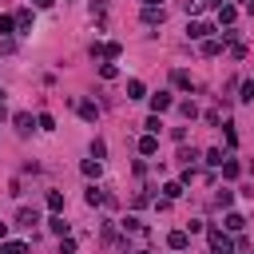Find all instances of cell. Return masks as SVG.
I'll list each match as a JSON object with an SVG mask.
<instances>
[{"instance_id": "31", "label": "cell", "mask_w": 254, "mask_h": 254, "mask_svg": "<svg viewBox=\"0 0 254 254\" xmlns=\"http://www.w3.org/2000/svg\"><path fill=\"white\" fill-rule=\"evenodd\" d=\"M159 127H163V123H159V115H151V119H147V135H159Z\"/></svg>"}, {"instance_id": "29", "label": "cell", "mask_w": 254, "mask_h": 254, "mask_svg": "<svg viewBox=\"0 0 254 254\" xmlns=\"http://www.w3.org/2000/svg\"><path fill=\"white\" fill-rule=\"evenodd\" d=\"M36 123H40V131H56V119H52V115H40Z\"/></svg>"}, {"instance_id": "26", "label": "cell", "mask_w": 254, "mask_h": 254, "mask_svg": "<svg viewBox=\"0 0 254 254\" xmlns=\"http://www.w3.org/2000/svg\"><path fill=\"white\" fill-rule=\"evenodd\" d=\"M179 111H183V119H194V115H198V107H194L190 99H187V103H179Z\"/></svg>"}, {"instance_id": "41", "label": "cell", "mask_w": 254, "mask_h": 254, "mask_svg": "<svg viewBox=\"0 0 254 254\" xmlns=\"http://www.w3.org/2000/svg\"><path fill=\"white\" fill-rule=\"evenodd\" d=\"M139 254H151V250H139Z\"/></svg>"}, {"instance_id": "4", "label": "cell", "mask_w": 254, "mask_h": 254, "mask_svg": "<svg viewBox=\"0 0 254 254\" xmlns=\"http://www.w3.org/2000/svg\"><path fill=\"white\" fill-rule=\"evenodd\" d=\"M163 20H167L163 8H143V24H147V28H155V24H163Z\"/></svg>"}, {"instance_id": "39", "label": "cell", "mask_w": 254, "mask_h": 254, "mask_svg": "<svg viewBox=\"0 0 254 254\" xmlns=\"http://www.w3.org/2000/svg\"><path fill=\"white\" fill-rule=\"evenodd\" d=\"M242 4H246V8H250V0H242Z\"/></svg>"}, {"instance_id": "7", "label": "cell", "mask_w": 254, "mask_h": 254, "mask_svg": "<svg viewBox=\"0 0 254 254\" xmlns=\"http://www.w3.org/2000/svg\"><path fill=\"white\" fill-rule=\"evenodd\" d=\"M234 16H238L234 4H218V24H234Z\"/></svg>"}, {"instance_id": "33", "label": "cell", "mask_w": 254, "mask_h": 254, "mask_svg": "<svg viewBox=\"0 0 254 254\" xmlns=\"http://www.w3.org/2000/svg\"><path fill=\"white\" fill-rule=\"evenodd\" d=\"M206 163L210 167H222V151H206Z\"/></svg>"}, {"instance_id": "3", "label": "cell", "mask_w": 254, "mask_h": 254, "mask_svg": "<svg viewBox=\"0 0 254 254\" xmlns=\"http://www.w3.org/2000/svg\"><path fill=\"white\" fill-rule=\"evenodd\" d=\"M210 32H214V28L202 24V20H190V24H187V36H190V40H210Z\"/></svg>"}, {"instance_id": "40", "label": "cell", "mask_w": 254, "mask_h": 254, "mask_svg": "<svg viewBox=\"0 0 254 254\" xmlns=\"http://www.w3.org/2000/svg\"><path fill=\"white\" fill-rule=\"evenodd\" d=\"M0 103H4V91H0Z\"/></svg>"}, {"instance_id": "27", "label": "cell", "mask_w": 254, "mask_h": 254, "mask_svg": "<svg viewBox=\"0 0 254 254\" xmlns=\"http://www.w3.org/2000/svg\"><path fill=\"white\" fill-rule=\"evenodd\" d=\"M119 52H123L119 44H103V56H107V60H119Z\"/></svg>"}, {"instance_id": "28", "label": "cell", "mask_w": 254, "mask_h": 254, "mask_svg": "<svg viewBox=\"0 0 254 254\" xmlns=\"http://www.w3.org/2000/svg\"><path fill=\"white\" fill-rule=\"evenodd\" d=\"M171 79H175V87H190V75H187V71H175Z\"/></svg>"}, {"instance_id": "24", "label": "cell", "mask_w": 254, "mask_h": 254, "mask_svg": "<svg viewBox=\"0 0 254 254\" xmlns=\"http://www.w3.org/2000/svg\"><path fill=\"white\" fill-rule=\"evenodd\" d=\"M242 226H246L242 214H226V230H242Z\"/></svg>"}, {"instance_id": "17", "label": "cell", "mask_w": 254, "mask_h": 254, "mask_svg": "<svg viewBox=\"0 0 254 254\" xmlns=\"http://www.w3.org/2000/svg\"><path fill=\"white\" fill-rule=\"evenodd\" d=\"M222 52V40H202V56H218Z\"/></svg>"}, {"instance_id": "30", "label": "cell", "mask_w": 254, "mask_h": 254, "mask_svg": "<svg viewBox=\"0 0 254 254\" xmlns=\"http://www.w3.org/2000/svg\"><path fill=\"white\" fill-rule=\"evenodd\" d=\"M103 12H107V0H91V16H99V20H103Z\"/></svg>"}, {"instance_id": "12", "label": "cell", "mask_w": 254, "mask_h": 254, "mask_svg": "<svg viewBox=\"0 0 254 254\" xmlns=\"http://www.w3.org/2000/svg\"><path fill=\"white\" fill-rule=\"evenodd\" d=\"M83 198H87V206H99V202H107V194H103L99 187H87V194H83Z\"/></svg>"}, {"instance_id": "8", "label": "cell", "mask_w": 254, "mask_h": 254, "mask_svg": "<svg viewBox=\"0 0 254 254\" xmlns=\"http://www.w3.org/2000/svg\"><path fill=\"white\" fill-rule=\"evenodd\" d=\"M143 95H147L143 79H127V99H143Z\"/></svg>"}, {"instance_id": "35", "label": "cell", "mask_w": 254, "mask_h": 254, "mask_svg": "<svg viewBox=\"0 0 254 254\" xmlns=\"http://www.w3.org/2000/svg\"><path fill=\"white\" fill-rule=\"evenodd\" d=\"M60 254H75V238H64L60 242Z\"/></svg>"}, {"instance_id": "21", "label": "cell", "mask_w": 254, "mask_h": 254, "mask_svg": "<svg viewBox=\"0 0 254 254\" xmlns=\"http://www.w3.org/2000/svg\"><path fill=\"white\" fill-rule=\"evenodd\" d=\"M123 230H131V234H147V230H143V222H139L135 214H127V222H123Z\"/></svg>"}, {"instance_id": "10", "label": "cell", "mask_w": 254, "mask_h": 254, "mask_svg": "<svg viewBox=\"0 0 254 254\" xmlns=\"http://www.w3.org/2000/svg\"><path fill=\"white\" fill-rule=\"evenodd\" d=\"M139 151H143V155H155V151H159V139H155V135H143V139H139Z\"/></svg>"}, {"instance_id": "37", "label": "cell", "mask_w": 254, "mask_h": 254, "mask_svg": "<svg viewBox=\"0 0 254 254\" xmlns=\"http://www.w3.org/2000/svg\"><path fill=\"white\" fill-rule=\"evenodd\" d=\"M143 4H147V8H163V0H143Z\"/></svg>"}, {"instance_id": "13", "label": "cell", "mask_w": 254, "mask_h": 254, "mask_svg": "<svg viewBox=\"0 0 254 254\" xmlns=\"http://www.w3.org/2000/svg\"><path fill=\"white\" fill-rule=\"evenodd\" d=\"M167 242H171V250H187V242H190V238H187V230H175Z\"/></svg>"}, {"instance_id": "19", "label": "cell", "mask_w": 254, "mask_h": 254, "mask_svg": "<svg viewBox=\"0 0 254 254\" xmlns=\"http://www.w3.org/2000/svg\"><path fill=\"white\" fill-rule=\"evenodd\" d=\"M179 194H183V183H167V187H163V198H171V202H175Z\"/></svg>"}, {"instance_id": "20", "label": "cell", "mask_w": 254, "mask_h": 254, "mask_svg": "<svg viewBox=\"0 0 254 254\" xmlns=\"http://www.w3.org/2000/svg\"><path fill=\"white\" fill-rule=\"evenodd\" d=\"M48 206L60 214V210H64V194H60V190H48Z\"/></svg>"}, {"instance_id": "11", "label": "cell", "mask_w": 254, "mask_h": 254, "mask_svg": "<svg viewBox=\"0 0 254 254\" xmlns=\"http://www.w3.org/2000/svg\"><path fill=\"white\" fill-rule=\"evenodd\" d=\"M179 159L187 163V171H194V163H198V151H194V147H183V151H179Z\"/></svg>"}, {"instance_id": "25", "label": "cell", "mask_w": 254, "mask_h": 254, "mask_svg": "<svg viewBox=\"0 0 254 254\" xmlns=\"http://www.w3.org/2000/svg\"><path fill=\"white\" fill-rule=\"evenodd\" d=\"M99 75H103V79H115L119 67H115V64H99Z\"/></svg>"}, {"instance_id": "2", "label": "cell", "mask_w": 254, "mask_h": 254, "mask_svg": "<svg viewBox=\"0 0 254 254\" xmlns=\"http://www.w3.org/2000/svg\"><path fill=\"white\" fill-rule=\"evenodd\" d=\"M171 107H175L171 91H155V95H151V111H155V115H163V111H171Z\"/></svg>"}, {"instance_id": "16", "label": "cell", "mask_w": 254, "mask_h": 254, "mask_svg": "<svg viewBox=\"0 0 254 254\" xmlns=\"http://www.w3.org/2000/svg\"><path fill=\"white\" fill-rule=\"evenodd\" d=\"M16 28L20 32H32V12H16Z\"/></svg>"}, {"instance_id": "9", "label": "cell", "mask_w": 254, "mask_h": 254, "mask_svg": "<svg viewBox=\"0 0 254 254\" xmlns=\"http://www.w3.org/2000/svg\"><path fill=\"white\" fill-rule=\"evenodd\" d=\"M79 115H83V119H87V123H95V119H99V107H95V103H87V99H83V103H79Z\"/></svg>"}, {"instance_id": "34", "label": "cell", "mask_w": 254, "mask_h": 254, "mask_svg": "<svg viewBox=\"0 0 254 254\" xmlns=\"http://www.w3.org/2000/svg\"><path fill=\"white\" fill-rule=\"evenodd\" d=\"M242 99H246V103L254 99V79H246V83H242Z\"/></svg>"}, {"instance_id": "38", "label": "cell", "mask_w": 254, "mask_h": 254, "mask_svg": "<svg viewBox=\"0 0 254 254\" xmlns=\"http://www.w3.org/2000/svg\"><path fill=\"white\" fill-rule=\"evenodd\" d=\"M4 234H8V222H0V238H4Z\"/></svg>"}, {"instance_id": "5", "label": "cell", "mask_w": 254, "mask_h": 254, "mask_svg": "<svg viewBox=\"0 0 254 254\" xmlns=\"http://www.w3.org/2000/svg\"><path fill=\"white\" fill-rule=\"evenodd\" d=\"M12 123H16V131H20V135H28V131H32V115H28V111H16V115H12Z\"/></svg>"}, {"instance_id": "15", "label": "cell", "mask_w": 254, "mask_h": 254, "mask_svg": "<svg viewBox=\"0 0 254 254\" xmlns=\"http://www.w3.org/2000/svg\"><path fill=\"white\" fill-rule=\"evenodd\" d=\"M48 230H52V234H60V238H67V222H64L60 214H56V218L48 222Z\"/></svg>"}, {"instance_id": "18", "label": "cell", "mask_w": 254, "mask_h": 254, "mask_svg": "<svg viewBox=\"0 0 254 254\" xmlns=\"http://www.w3.org/2000/svg\"><path fill=\"white\" fill-rule=\"evenodd\" d=\"M83 175L87 179H99V159H83Z\"/></svg>"}, {"instance_id": "23", "label": "cell", "mask_w": 254, "mask_h": 254, "mask_svg": "<svg viewBox=\"0 0 254 254\" xmlns=\"http://www.w3.org/2000/svg\"><path fill=\"white\" fill-rule=\"evenodd\" d=\"M0 254H28V246H24V242H4Z\"/></svg>"}, {"instance_id": "6", "label": "cell", "mask_w": 254, "mask_h": 254, "mask_svg": "<svg viewBox=\"0 0 254 254\" xmlns=\"http://www.w3.org/2000/svg\"><path fill=\"white\" fill-rule=\"evenodd\" d=\"M16 222H20V226H36V222H40V214H36V210H28V206H20V210H16Z\"/></svg>"}, {"instance_id": "36", "label": "cell", "mask_w": 254, "mask_h": 254, "mask_svg": "<svg viewBox=\"0 0 254 254\" xmlns=\"http://www.w3.org/2000/svg\"><path fill=\"white\" fill-rule=\"evenodd\" d=\"M32 4H36V8H52L56 0H32Z\"/></svg>"}, {"instance_id": "32", "label": "cell", "mask_w": 254, "mask_h": 254, "mask_svg": "<svg viewBox=\"0 0 254 254\" xmlns=\"http://www.w3.org/2000/svg\"><path fill=\"white\" fill-rule=\"evenodd\" d=\"M103 151H107V147H103V139H95V143H91V159H103Z\"/></svg>"}, {"instance_id": "1", "label": "cell", "mask_w": 254, "mask_h": 254, "mask_svg": "<svg viewBox=\"0 0 254 254\" xmlns=\"http://www.w3.org/2000/svg\"><path fill=\"white\" fill-rule=\"evenodd\" d=\"M206 242H210V254H234L230 234H222L218 226H210V230H206Z\"/></svg>"}, {"instance_id": "22", "label": "cell", "mask_w": 254, "mask_h": 254, "mask_svg": "<svg viewBox=\"0 0 254 254\" xmlns=\"http://www.w3.org/2000/svg\"><path fill=\"white\" fill-rule=\"evenodd\" d=\"M16 32V16H0V36H12Z\"/></svg>"}, {"instance_id": "14", "label": "cell", "mask_w": 254, "mask_h": 254, "mask_svg": "<svg viewBox=\"0 0 254 254\" xmlns=\"http://www.w3.org/2000/svg\"><path fill=\"white\" fill-rule=\"evenodd\" d=\"M238 171H242V167H238L234 159H222V179H238Z\"/></svg>"}]
</instances>
